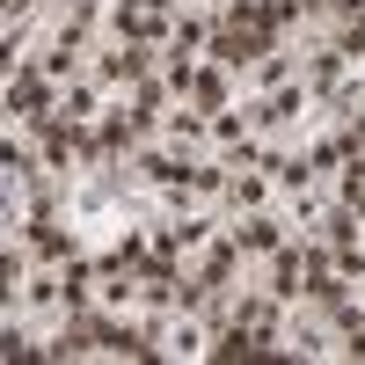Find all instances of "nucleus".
Returning <instances> with one entry per match:
<instances>
[{
	"label": "nucleus",
	"instance_id": "f03ea898",
	"mask_svg": "<svg viewBox=\"0 0 365 365\" xmlns=\"http://www.w3.org/2000/svg\"><path fill=\"white\" fill-rule=\"evenodd\" d=\"M8 103H15V117H44V110H51V81H44V73H22V81L8 88Z\"/></svg>",
	"mask_w": 365,
	"mask_h": 365
},
{
	"label": "nucleus",
	"instance_id": "20e7f679",
	"mask_svg": "<svg viewBox=\"0 0 365 365\" xmlns=\"http://www.w3.org/2000/svg\"><path fill=\"white\" fill-rule=\"evenodd\" d=\"M234 205L256 212V205H263V175H234Z\"/></svg>",
	"mask_w": 365,
	"mask_h": 365
},
{
	"label": "nucleus",
	"instance_id": "7ed1b4c3",
	"mask_svg": "<svg viewBox=\"0 0 365 365\" xmlns=\"http://www.w3.org/2000/svg\"><path fill=\"white\" fill-rule=\"evenodd\" d=\"M241 249H278V220L249 212V227H241Z\"/></svg>",
	"mask_w": 365,
	"mask_h": 365
},
{
	"label": "nucleus",
	"instance_id": "f257e3e1",
	"mask_svg": "<svg viewBox=\"0 0 365 365\" xmlns=\"http://www.w3.org/2000/svg\"><path fill=\"white\" fill-rule=\"evenodd\" d=\"M168 0H117V29H125L132 44H154V37H168Z\"/></svg>",
	"mask_w": 365,
	"mask_h": 365
},
{
	"label": "nucleus",
	"instance_id": "39448f33",
	"mask_svg": "<svg viewBox=\"0 0 365 365\" xmlns=\"http://www.w3.org/2000/svg\"><path fill=\"white\" fill-rule=\"evenodd\" d=\"M0 256H8V241H0Z\"/></svg>",
	"mask_w": 365,
	"mask_h": 365
}]
</instances>
